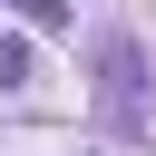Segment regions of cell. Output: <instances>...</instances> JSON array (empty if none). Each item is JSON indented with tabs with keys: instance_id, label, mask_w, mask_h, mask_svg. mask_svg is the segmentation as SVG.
Returning <instances> with one entry per match:
<instances>
[{
	"instance_id": "cell-1",
	"label": "cell",
	"mask_w": 156,
	"mask_h": 156,
	"mask_svg": "<svg viewBox=\"0 0 156 156\" xmlns=\"http://www.w3.org/2000/svg\"><path fill=\"white\" fill-rule=\"evenodd\" d=\"M98 117H107L117 136L146 127V49H136L127 29H98Z\"/></svg>"
},
{
	"instance_id": "cell-2",
	"label": "cell",
	"mask_w": 156,
	"mask_h": 156,
	"mask_svg": "<svg viewBox=\"0 0 156 156\" xmlns=\"http://www.w3.org/2000/svg\"><path fill=\"white\" fill-rule=\"evenodd\" d=\"M29 78H39V49L29 39H0V88H29Z\"/></svg>"
},
{
	"instance_id": "cell-3",
	"label": "cell",
	"mask_w": 156,
	"mask_h": 156,
	"mask_svg": "<svg viewBox=\"0 0 156 156\" xmlns=\"http://www.w3.org/2000/svg\"><path fill=\"white\" fill-rule=\"evenodd\" d=\"M10 10H20L29 29H68V0H10Z\"/></svg>"
}]
</instances>
